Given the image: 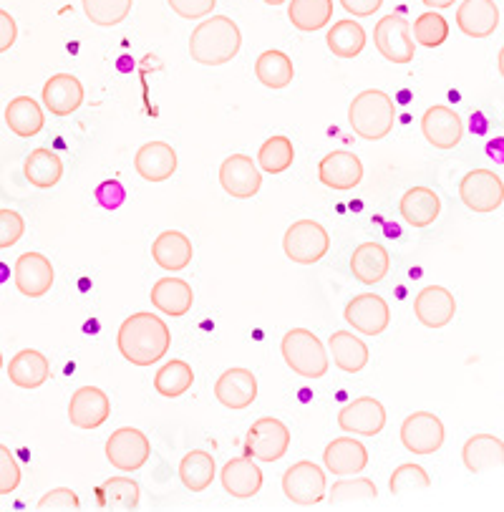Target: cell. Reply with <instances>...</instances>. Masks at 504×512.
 <instances>
[{"label":"cell","mask_w":504,"mask_h":512,"mask_svg":"<svg viewBox=\"0 0 504 512\" xmlns=\"http://www.w3.org/2000/svg\"><path fill=\"white\" fill-rule=\"evenodd\" d=\"M116 346L129 364L154 366L167 356L172 346V333L167 323L154 313H134L121 323L116 333Z\"/></svg>","instance_id":"6da1fadb"},{"label":"cell","mask_w":504,"mask_h":512,"mask_svg":"<svg viewBox=\"0 0 504 512\" xmlns=\"http://www.w3.org/2000/svg\"><path fill=\"white\" fill-rule=\"evenodd\" d=\"M242 48V33L227 16H212L202 21L189 38V56L200 66H225Z\"/></svg>","instance_id":"7a4b0ae2"},{"label":"cell","mask_w":504,"mask_h":512,"mask_svg":"<svg viewBox=\"0 0 504 512\" xmlns=\"http://www.w3.org/2000/svg\"><path fill=\"white\" fill-rule=\"evenodd\" d=\"M396 122V106L386 91L366 89L351 101L348 106V124L353 132L368 142L386 139L394 129Z\"/></svg>","instance_id":"3957f363"},{"label":"cell","mask_w":504,"mask_h":512,"mask_svg":"<svg viewBox=\"0 0 504 512\" xmlns=\"http://www.w3.org/2000/svg\"><path fill=\"white\" fill-rule=\"evenodd\" d=\"M280 351H283L285 364L298 376H305V379H323L328 374L331 361H328L326 346L308 328H293V331L285 333Z\"/></svg>","instance_id":"277c9868"},{"label":"cell","mask_w":504,"mask_h":512,"mask_svg":"<svg viewBox=\"0 0 504 512\" xmlns=\"http://www.w3.org/2000/svg\"><path fill=\"white\" fill-rule=\"evenodd\" d=\"M331 248V235L315 220H298L285 230L283 250L293 263L313 265L323 260Z\"/></svg>","instance_id":"5b68a950"},{"label":"cell","mask_w":504,"mask_h":512,"mask_svg":"<svg viewBox=\"0 0 504 512\" xmlns=\"http://www.w3.org/2000/svg\"><path fill=\"white\" fill-rule=\"evenodd\" d=\"M373 43L378 53L391 64H411L416 53L414 36H411V23L399 13H389L373 28Z\"/></svg>","instance_id":"8992f818"},{"label":"cell","mask_w":504,"mask_h":512,"mask_svg":"<svg viewBox=\"0 0 504 512\" xmlns=\"http://www.w3.org/2000/svg\"><path fill=\"white\" fill-rule=\"evenodd\" d=\"M152 457V444L149 437L137 427H121L106 439V460L114 470L137 472Z\"/></svg>","instance_id":"52a82bcc"},{"label":"cell","mask_w":504,"mask_h":512,"mask_svg":"<svg viewBox=\"0 0 504 512\" xmlns=\"http://www.w3.org/2000/svg\"><path fill=\"white\" fill-rule=\"evenodd\" d=\"M326 472L315 462H295L293 467H288L283 475V492L293 505L310 507L318 505V502L326 500Z\"/></svg>","instance_id":"ba28073f"},{"label":"cell","mask_w":504,"mask_h":512,"mask_svg":"<svg viewBox=\"0 0 504 512\" xmlns=\"http://www.w3.org/2000/svg\"><path fill=\"white\" fill-rule=\"evenodd\" d=\"M245 449L247 457H255L260 462L283 460L290 449V429L275 417L258 419L247 432Z\"/></svg>","instance_id":"9c48e42d"},{"label":"cell","mask_w":504,"mask_h":512,"mask_svg":"<svg viewBox=\"0 0 504 512\" xmlns=\"http://www.w3.org/2000/svg\"><path fill=\"white\" fill-rule=\"evenodd\" d=\"M459 197L472 212H494L504 202V182L492 169H472L459 182Z\"/></svg>","instance_id":"30bf717a"},{"label":"cell","mask_w":504,"mask_h":512,"mask_svg":"<svg viewBox=\"0 0 504 512\" xmlns=\"http://www.w3.org/2000/svg\"><path fill=\"white\" fill-rule=\"evenodd\" d=\"M444 422L431 412H414L401 424V444L411 454H434L444 447Z\"/></svg>","instance_id":"8fae6325"},{"label":"cell","mask_w":504,"mask_h":512,"mask_svg":"<svg viewBox=\"0 0 504 512\" xmlns=\"http://www.w3.org/2000/svg\"><path fill=\"white\" fill-rule=\"evenodd\" d=\"M343 316L353 331L363 333V336H381L391 323V308L376 293H361L353 301H348Z\"/></svg>","instance_id":"7c38bea8"},{"label":"cell","mask_w":504,"mask_h":512,"mask_svg":"<svg viewBox=\"0 0 504 512\" xmlns=\"http://www.w3.org/2000/svg\"><path fill=\"white\" fill-rule=\"evenodd\" d=\"M338 427L346 434H358V437H376L386 427V409L384 404L373 396H361L338 412Z\"/></svg>","instance_id":"4fadbf2b"},{"label":"cell","mask_w":504,"mask_h":512,"mask_svg":"<svg viewBox=\"0 0 504 512\" xmlns=\"http://www.w3.org/2000/svg\"><path fill=\"white\" fill-rule=\"evenodd\" d=\"M220 185L227 195L237 197V200H250L263 187V175H260L258 164L252 162V157L232 154L220 167Z\"/></svg>","instance_id":"5bb4252c"},{"label":"cell","mask_w":504,"mask_h":512,"mask_svg":"<svg viewBox=\"0 0 504 512\" xmlns=\"http://www.w3.org/2000/svg\"><path fill=\"white\" fill-rule=\"evenodd\" d=\"M421 132L436 149H454L462 142L464 122L449 106H429L421 117Z\"/></svg>","instance_id":"9a60e30c"},{"label":"cell","mask_w":504,"mask_h":512,"mask_svg":"<svg viewBox=\"0 0 504 512\" xmlns=\"http://www.w3.org/2000/svg\"><path fill=\"white\" fill-rule=\"evenodd\" d=\"M318 180H321V185L331 187V190H353L363 180L361 157L353 152H346V149L326 154L321 159V164H318Z\"/></svg>","instance_id":"2e32d148"},{"label":"cell","mask_w":504,"mask_h":512,"mask_svg":"<svg viewBox=\"0 0 504 512\" xmlns=\"http://www.w3.org/2000/svg\"><path fill=\"white\" fill-rule=\"evenodd\" d=\"M109 396L96 386H81L69 402V419L76 429H99L109 419Z\"/></svg>","instance_id":"e0dca14e"},{"label":"cell","mask_w":504,"mask_h":512,"mask_svg":"<svg viewBox=\"0 0 504 512\" xmlns=\"http://www.w3.org/2000/svg\"><path fill=\"white\" fill-rule=\"evenodd\" d=\"M215 399L225 409L240 412L258 399V379L247 369H227L215 384Z\"/></svg>","instance_id":"ac0fdd59"},{"label":"cell","mask_w":504,"mask_h":512,"mask_svg":"<svg viewBox=\"0 0 504 512\" xmlns=\"http://www.w3.org/2000/svg\"><path fill=\"white\" fill-rule=\"evenodd\" d=\"M416 321L426 328H444L454 321L457 313V301L452 293L441 286L421 288L419 296L414 298Z\"/></svg>","instance_id":"d6986e66"},{"label":"cell","mask_w":504,"mask_h":512,"mask_svg":"<svg viewBox=\"0 0 504 512\" xmlns=\"http://www.w3.org/2000/svg\"><path fill=\"white\" fill-rule=\"evenodd\" d=\"M16 288L26 298H41L53 286V265L43 253H23L16 260Z\"/></svg>","instance_id":"ffe728a7"},{"label":"cell","mask_w":504,"mask_h":512,"mask_svg":"<svg viewBox=\"0 0 504 512\" xmlns=\"http://www.w3.org/2000/svg\"><path fill=\"white\" fill-rule=\"evenodd\" d=\"M84 104V86L76 76L56 74L43 86V106L53 117H71Z\"/></svg>","instance_id":"44dd1931"},{"label":"cell","mask_w":504,"mask_h":512,"mask_svg":"<svg viewBox=\"0 0 504 512\" xmlns=\"http://www.w3.org/2000/svg\"><path fill=\"white\" fill-rule=\"evenodd\" d=\"M222 487L227 495L237 497V500H250L263 490V470H260L252 457H235L222 467Z\"/></svg>","instance_id":"7402d4cb"},{"label":"cell","mask_w":504,"mask_h":512,"mask_svg":"<svg viewBox=\"0 0 504 512\" xmlns=\"http://www.w3.org/2000/svg\"><path fill=\"white\" fill-rule=\"evenodd\" d=\"M457 26L469 38H489L499 26V6L494 0H464L457 8Z\"/></svg>","instance_id":"603a6c76"},{"label":"cell","mask_w":504,"mask_h":512,"mask_svg":"<svg viewBox=\"0 0 504 512\" xmlns=\"http://www.w3.org/2000/svg\"><path fill=\"white\" fill-rule=\"evenodd\" d=\"M326 470L333 475H358L368 467V449L353 437H338L323 452Z\"/></svg>","instance_id":"cb8c5ba5"},{"label":"cell","mask_w":504,"mask_h":512,"mask_svg":"<svg viewBox=\"0 0 504 512\" xmlns=\"http://www.w3.org/2000/svg\"><path fill=\"white\" fill-rule=\"evenodd\" d=\"M139 177L147 182H164L177 172V152L167 142H147L134 157Z\"/></svg>","instance_id":"d4e9b609"},{"label":"cell","mask_w":504,"mask_h":512,"mask_svg":"<svg viewBox=\"0 0 504 512\" xmlns=\"http://www.w3.org/2000/svg\"><path fill=\"white\" fill-rule=\"evenodd\" d=\"M391 255L384 245L363 243L351 255V273L363 286H376L389 275Z\"/></svg>","instance_id":"484cf974"},{"label":"cell","mask_w":504,"mask_h":512,"mask_svg":"<svg viewBox=\"0 0 504 512\" xmlns=\"http://www.w3.org/2000/svg\"><path fill=\"white\" fill-rule=\"evenodd\" d=\"M462 462L472 475L504 465V442L494 434H474L462 449Z\"/></svg>","instance_id":"4316f807"},{"label":"cell","mask_w":504,"mask_h":512,"mask_svg":"<svg viewBox=\"0 0 504 512\" xmlns=\"http://www.w3.org/2000/svg\"><path fill=\"white\" fill-rule=\"evenodd\" d=\"M192 255L195 248L189 243V238L179 230H164L157 240L152 243V258L159 268L169 270V273H177L184 270L192 263Z\"/></svg>","instance_id":"83f0119b"},{"label":"cell","mask_w":504,"mask_h":512,"mask_svg":"<svg viewBox=\"0 0 504 512\" xmlns=\"http://www.w3.org/2000/svg\"><path fill=\"white\" fill-rule=\"evenodd\" d=\"M51 376V366L48 359L36 349H23L8 364V379L16 384L18 389H38Z\"/></svg>","instance_id":"f1b7e54d"},{"label":"cell","mask_w":504,"mask_h":512,"mask_svg":"<svg viewBox=\"0 0 504 512\" xmlns=\"http://www.w3.org/2000/svg\"><path fill=\"white\" fill-rule=\"evenodd\" d=\"M195 303V293L189 288V283L179 278H162L154 283L152 288V306L159 308L164 316L179 318L189 313Z\"/></svg>","instance_id":"f546056e"},{"label":"cell","mask_w":504,"mask_h":512,"mask_svg":"<svg viewBox=\"0 0 504 512\" xmlns=\"http://www.w3.org/2000/svg\"><path fill=\"white\" fill-rule=\"evenodd\" d=\"M399 210L411 227H429L439 217L441 200L431 187H411L401 197Z\"/></svg>","instance_id":"4dcf8cb0"},{"label":"cell","mask_w":504,"mask_h":512,"mask_svg":"<svg viewBox=\"0 0 504 512\" xmlns=\"http://www.w3.org/2000/svg\"><path fill=\"white\" fill-rule=\"evenodd\" d=\"M6 124L16 137L31 139L46 127V117H43V109L36 99H31V96H16L6 106Z\"/></svg>","instance_id":"1f68e13d"},{"label":"cell","mask_w":504,"mask_h":512,"mask_svg":"<svg viewBox=\"0 0 504 512\" xmlns=\"http://www.w3.org/2000/svg\"><path fill=\"white\" fill-rule=\"evenodd\" d=\"M328 349L333 354V364L338 366L346 374H358L368 366V346L363 344L361 338H356L348 331H336L331 338H328Z\"/></svg>","instance_id":"d6a6232c"},{"label":"cell","mask_w":504,"mask_h":512,"mask_svg":"<svg viewBox=\"0 0 504 512\" xmlns=\"http://www.w3.org/2000/svg\"><path fill=\"white\" fill-rule=\"evenodd\" d=\"M215 470V457L210 452H205V449H192L179 462V480H182V485L187 490L205 492L212 485V480H215Z\"/></svg>","instance_id":"836d02e7"},{"label":"cell","mask_w":504,"mask_h":512,"mask_svg":"<svg viewBox=\"0 0 504 512\" xmlns=\"http://www.w3.org/2000/svg\"><path fill=\"white\" fill-rule=\"evenodd\" d=\"M288 18L303 33L321 31L333 21V0H290Z\"/></svg>","instance_id":"e575fe53"},{"label":"cell","mask_w":504,"mask_h":512,"mask_svg":"<svg viewBox=\"0 0 504 512\" xmlns=\"http://www.w3.org/2000/svg\"><path fill=\"white\" fill-rule=\"evenodd\" d=\"M23 172H26V180L33 187H38V190H51V187H56L61 182L63 162L56 152L41 147L28 154Z\"/></svg>","instance_id":"d590c367"},{"label":"cell","mask_w":504,"mask_h":512,"mask_svg":"<svg viewBox=\"0 0 504 512\" xmlns=\"http://www.w3.org/2000/svg\"><path fill=\"white\" fill-rule=\"evenodd\" d=\"M326 43L338 59H356L366 48V31H363L361 23L346 18V21H338L328 28Z\"/></svg>","instance_id":"8d00e7d4"},{"label":"cell","mask_w":504,"mask_h":512,"mask_svg":"<svg viewBox=\"0 0 504 512\" xmlns=\"http://www.w3.org/2000/svg\"><path fill=\"white\" fill-rule=\"evenodd\" d=\"M255 76L268 89H285V86L293 84V61H290L288 53L270 48V51L260 53V59L255 61Z\"/></svg>","instance_id":"74e56055"},{"label":"cell","mask_w":504,"mask_h":512,"mask_svg":"<svg viewBox=\"0 0 504 512\" xmlns=\"http://www.w3.org/2000/svg\"><path fill=\"white\" fill-rule=\"evenodd\" d=\"M96 497L104 510H137L139 485L132 477H109L96 487Z\"/></svg>","instance_id":"f35d334b"},{"label":"cell","mask_w":504,"mask_h":512,"mask_svg":"<svg viewBox=\"0 0 504 512\" xmlns=\"http://www.w3.org/2000/svg\"><path fill=\"white\" fill-rule=\"evenodd\" d=\"M192 384H195V371H192L187 361L179 359L167 361L157 371V376H154V389L162 396H167V399H177V396L187 394Z\"/></svg>","instance_id":"ab89813d"},{"label":"cell","mask_w":504,"mask_h":512,"mask_svg":"<svg viewBox=\"0 0 504 512\" xmlns=\"http://www.w3.org/2000/svg\"><path fill=\"white\" fill-rule=\"evenodd\" d=\"M86 18L99 28L119 26L132 13L134 0H81Z\"/></svg>","instance_id":"60d3db41"},{"label":"cell","mask_w":504,"mask_h":512,"mask_svg":"<svg viewBox=\"0 0 504 512\" xmlns=\"http://www.w3.org/2000/svg\"><path fill=\"white\" fill-rule=\"evenodd\" d=\"M293 159V142H290L288 137H283V134H278V137L265 139V144L260 147L258 167L265 169L268 175H280V172H285L288 167H293Z\"/></svg>","instance_id":"b9f144b4"},{"label":"cell","mask_w":504,"mask_h":512,"mask_svg":"<svg viewBox=\"0 0 504 512\" xmlns=\"http://www.w3.org/2000/svg\"><path fill=\"white\" fill-rule=\"evenodd\" d=\"M411 31H414L416 46L439 48V46H444V43H447L449 23H447V18L441 16V13L426 11V13H421L419 18H416L414 26H411Z\"/></svg>","instance_id":"7bdbcfd3"},{"label":"cell","mask_w":504,"mask_h":512,"mask_svg":"<svg viewBox=\"0 0 504 512\" xmlns=\"http://www.w3.org/2000/svg\"><path fill=\"white\" fill-rule=\"evenodd\" d=\"M431 487V477L426 475V470L421 465H401L399 470H394L389 480V490L394 497H406L414 495V492H424Z\"/></svg>","instance_id":"ee69618b"},{"label":"cell","mask_w":504,"mask_h":512,"mask_svg":"<svg viewBox=\"0 0 504 512\" xmlns=\"http://www.w3.org/2000/svg\"><path fill=\"white\" fill-rule=\"evenodd\" d=\"M378 490L373 485V480L366 477H356V480H341L331 487V505H348V502H368L376 500Z\"/></svg>","instance_id":"f6af8a7d"},{"label":"cell","mask_w":504,"mask_h":512,"mask_svg":"<svg viewBox=\"0 0 504 512\" xmlns=\"http://www.w3.org/2000/svg\"><path fill=\"white\" fill-rule=\"evenodd\" d=\"M21 465H18L16 454L0 444V495H11L21 485Z\"/></svg>","instance_id":"bcb514c9"},{"label":"cell","mask_w":504,"mask_h":512,"mask_svg":"<svg viewBox=\"0 0 504 512\" xmlns=\"http://www.w3.org/2000/svg\"><path fill=\"white\" fill-rule=\"evenodd\" d=\"M26 233V220L16 210H0V250L13 248Z\"/></svg>","instance_id":"7dc6e473"},{"label":"cell","mask_w":504,"mask_h":512,"mask_svg":"<svg viewBox=\"0 0 504 512\" xmlns=\"http://www.w3.org/2000/svg\"><path fill=\"white\" fill-rule=\"evenodd\" d=\"M38 510H81V500L69 487H56L38 500Z\"/></svg>","instance_id":"c3c4849f"},{"label":"cell","mask_w":504,"mask_h":512,"mask_svg":"<svg viewBox=\"0 0 504 512\" xmlns=\"http://www.w3.org/2000/svg\"><path fill=\"white\" fill-rule=\"evenodd\" d=\"M172 11L177 13L179 18H187V21H200V18H207L212 11H215L217 0H167Z\"/></svg>","instance_id":"681fc988"},{"label":"cell","mask_w":504,"mask_h":512,"mask_svg":"<svg viewBox=\"0 0 504 512\" xmlns=\"http://www.w3.org/2000/svg\"><path fill=\"white\" fill-rule=\"evenodd\" d=\"M96 202H99L104 210H119L126 202V190L119 180H104L96 187Z\"/></svg>","instance_id":"f907efd6"},{"label":"cell","mask_w":504,"mask_h":512,"mask_svg":"<svg viewBox=\"0 0 504 512\" xmlns=\"http://www.w3.org/2000/svg\"><path fill=\"white\" fill-rule=\"evenodd\" d=\"M16 38H18L16 18H13L8 11H3V8H0V53H6L8 48L16 43Z\"/></svg>","instance_id":"816d5d0a"},{"label":"cell","mask_w":504,"mask_h":512,"mask_svg":"<svg viewBox=\"0 0 504 512\" xmlns=\"http://www.w3.org/2000/svg\"><path fill=\"white\" fill-rule=\"evenodd\" d=\"M338 3L346 8V13H351V16H356V18L373 16L378 8L384 6V0H338Z\"/></svg>","instance_id":"f5cc1de1"},{"label":"cell","mask_w":504,"mask_h":512,"mask_svg":"<svg viewBox=\"0 0 504 512\" xmlns=\"http://www.w3.org/2000/svg\"><path fill=\"white\" fill-rule=\"evenodd\" d=\"M487 154L494 162H504V139H492L487 147Z\"/></svg>","instance_id":"db71d44e"},{"label":"cell","mask_w":504,"mask_h":512,"mask_svg":"<svg viewBox=\"0 0 504 512\" xmlns=\"http://www.w3.org/2000/svg\"><path fill=\"white\" fill-rule=\"evenodd\" d=\"M429 11H444V8H452L457 0H421Z\"/></svg>","instance_id":"11a10c76"},{"label":"cell","mask_w":504,"mask_h":512,"mask_svg":"<svg viewBox=\"0 0 504 512\" xmlns=\"http://www.w3.org/2000/svg\"><path fill=\"white\" fill-rule=\"evenodd\" d=\"M497 64H499V74H502V79H504V46H502V48H499Z\"/></svg>","instance_id":"9f6ffc18"},{"label":"cell","mask_w":504,"mask_h":512,"mask_svg":"<svg viewBox=\"0 0 504 512\" xmlns=\"http://www.w3.org/2000/svg\"><path fill=\"white\" fill-rule=\"evenodd\" d=\"M265 6H283L285 0H263Z\"/></svg>","instance_id":"6f0895ef"},{"label":"cell","mask_w":504,"mask_h":512,"mask_svg":"<svg viewBox=\"0 0 504 512\" xmlns=\"http://www.w3.org/2000/svg\"><path fill=\"white\" fill-rule=\"evenodd\" d=\"M0 369H3V354H0Z\"/></svg>","instance_id":"680465c9"}]
</instances>
